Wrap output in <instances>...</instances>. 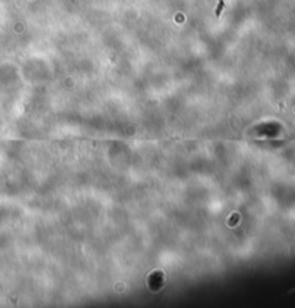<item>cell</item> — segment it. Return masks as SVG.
Returning a JSON list of instances; mask_svg holds the SVG:
<instances>
[{
    "mask_svg": "<svg viewBox=\"0 0 295 308\" xmlns=\"http://www.w3.org/2000/svg\"><path fill=\"white\" fill-rule=\"evenodd\" d=\"M222 9H223V0L219 1V6H217V9H216V16H219V14H220Z\"/></svg>",
    "mask_w": 295,
    "mask_h": 308,
    "instance_id": "obj_1",
    "label": "cell"
}]
</instances>
